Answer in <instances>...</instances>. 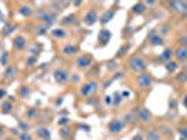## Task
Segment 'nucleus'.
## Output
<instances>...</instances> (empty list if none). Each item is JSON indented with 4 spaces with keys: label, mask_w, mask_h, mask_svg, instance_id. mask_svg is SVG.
Returning a JSON list of instances; mask_svg holds the SVG:
<instances>
[{
    "label": "nucleus",
    "mask_w": 187,
    "mask_h": 140,
    "mask_svg": "<svg viewBox=\"0 0 187 140\" xmlns=\"http://www.w3.org/2000/svg\"><path fill=\"white\" fill-rule=\"evenodd\" d=\"M129 65H130V69L134 73H143L147 69V62L144 60L143 56H138V55L133 56L130 59V62H129Z\"/></svg>",
    "instance_id": "obj_1"
},
{
    "label": "nucleus",
    "mask_w": 187,
    "mask_h": 140,
    "mask_svg": "<svg viewBox=\"0 0 187 140\" xmlns=\"http://www.w3.org/2000/svg\"><path fill=\"white\" fill-rule=\"evenodd\" d=\"M169 10L174 14L186 16L187 14V2H172V3H169Z\"/></svg>",
    "instance_id": "obj_2"
},
{
    "label": "nucleus",
    "mask_w": 187,
    "mask_h": 140,
    "mask_svg": "<svg viewBox=\"0 0 187 140\" xmlns=\"http://www.w3.org/2000/svg\"><path fill=\"white\" fill-rule=\"evenodd\" d=\"M96 90H98V83H96V81H88V83H85V84L81 87L80 94L84 95V97H89V95L95 94Z\"/></svg>",
    "instance_id": "obj_3"
},
{
    "label": "nucleus",
    "mask_w": 187,
    "mask_h": 140,
    "mask_svg": "<svg viewBox=\"0 0 187 140\" xmlns=\"http://www.w3.org/2000/svg\"><path fill=\"white\" fill-rule=\"evenodd\" d=\"M152 81H154L152 76H151V74H148V73H141L140 76H138V79H137L138 86H140L143 90H147V88H149L151 86H152Z\"/></svg>",
    "instance_id": "obj_4"
},
{
    "label": "nucleus",
    "mask_w": 187,
    "mask_h": 140,
    "mask_svg": "<svg viewBox=\"0 0 187 140\" xmlns=\"http://www.w3.org/2000/svg\"><path fill=\"white\" fill-rule=\"evenodd\" d=\"M55 80L59 84L64 86L66 83L70 80V76H68V73L64 69H57V70H55Z\"/></svg>",
    "instance_id": "obj_5"
},
{
    "label": "nucleus",
    "mask_w": 187,
    "mask_h": 140,
    "mask_svg": "<svg viewBox=\"0 0 187 140\" xmlns=\"http://www.w3.org/2000/svg\"><path fill=\"white\" fill-rule=\"evenodd\" d=\"M75 63H77L78 69H88V67L92 65V59H91V56H88V55H83L77 59Z\"/></svg>",
    "instance_id": "obj_6"
},
{
    "label": "nucleus",
    "mask_w": 187,
    "mask_h": 140,
    "mask_svg": "<svg viewBox=\"0 0 187 140\" xmlns=\"http://www.w3.org/2000/svg\"><path fill=\"white\" fill-rule=\"evenodd\" d=\"M174 58L179 62H187V46H179L174 50Z\"/></svg>",
    "instance_id": "obj_7"
},
{
    "label": "nucleus",
    "mask_w": 187,
    "mask_h": 140,
    "mask_svg": "<svg viewBox=\"0 0 187 140\" xmlns=\"http://www.w3.org/2000/svg\"><path fill=\"white\" fill-rule=\"evenodd\" d=\"M123 127H124V123L120 119H113L109 123V130L112 133H120L123 130Z\"/></svg>",
    "instance_id": "obj_8"
},
{
    "label": "nucleus",
    "mask_w": 187,
    "mask_h": 140,
    "mask_svg": "<svg viewBox=\"0 0 187 140\" xmlns=\"http://www.w3.org/2000/svg\"><path fill=\"white\" fill-rule=\"evenodd\" d=\"M137 118L140 119L141 122H149L151 119H152V114L149 112V109H147V108H141V109H138V112H137Z\"/></svg>",
    "instance_id": "obj_9"
},
{
    "label": "nucleus",
    "mask_w": 187,
    "mask_h": 140,
    "mask_svg": "<svg viewBox=\"0 0 187 140\" xmlns=\"http://www.w3.org/2000/svg\"><path fill=\"white\" fill-rule=\"evenodd\" d=\"M149 42L152 44L154 46H159V45H162L164 44V38L161 37V34H158L156 31H152L151 32V35H149Z\"/></svg>",
    "instance_id": "obj_10"
},
{
    "label": "nucleus",
    "mask_w": 187,
    "mask_h": 140,
    "mask_svg": "<svg viewBox=\"0 0 187 140\" xmlns=\"http://www.w3.org/2000/svg\"><path fill=\"white\" fill-rule=\"evenodd\" d=\"M96 20H98V14H96V11H94V10L88 11V14L84 17V23H85L87 25H92Z\"/></svg>",
    "instance_id": "obj_11"
},
{
    "label": "nucleus",
    "mask_w": 187,
    "mask_h": 140,
    "mask_svg": "<svg viewBox=\"0 0 187 140\" xmlns=\"http://www.w3.org/2000/svg\"><path fill=\"white\" fill-rule=\"evenodd\" d=\"M39 18H41L42 21H45L46 24H53L56 21V17L53 16V14H50L49 11H45V13L39 14Z\"/></svg>",
    "instance_id": "obj_12"
},
{
    "label": "nucleus",
    "mask_w": 187,
    "mask_h": 140,
    "mask_svg": "<svg viewBox=\"0 0 187 140\" xmlns=\"http://www.w3.org/2000/svg\"><path fill=\"white\" fill-rule=\"evenodd\" d=\"M110 39V32L108 29H101L99 32V42L101 44H108Z\"/></svg>",
    "instance_id": "obj_13"
},
{
    "label": "nucleus",
    "mask_w": 187,
    "mask_h": 140,
    "mask_svg": "<svg viewBox=\"0 0 187 140\" xmlns=\"http://www.w3.org/2000/svg\"><path fill=\"white\" fill-rule=\"evenodd\" d=\"M147 140H161V133L155 129H149L147 132Z\"/></svg>",
    "instance_id": "obj_14"
},
{
    "label": "nucleus",
    "mask_w": 187,
    "mask_h": 140,
    "mask_svg": "<svg viewBox=\"0 0 187 140\" xmlns=\"http://www.w3.org/2000/svg\"><path fill=\"white\" fill-rule=\"evenodd\" d=\"M27 45V41L24 37H16V39H14V48H17V49H23L24 46Z\"/></svg>",
    "instance_id": "obj_15"
},
{
    "label": "nucleus",
    "mask_w": 187,
    "mask_h": 140,
    "mask_svg": "<svg viewBox=\"0 0 187 140\" xmlns=\"http://www.w3.org/2000/svg\"><path fill=\"white\" fill-rule=\"evenodd\" d=\"M63 53L67 55V56L74 55V53H77V46L75 45H66L64 48H63Z\"/></svg>",
    "instance_id": "obj_16"
},
{
    "label": "nucleus",
    "mask_w": 187,
    "mask_h": 140,
    "mask_svg": "<svg viewBox=\"0 0 187 140\" xmlns=\"http://www.w3.org/2000/svg\"><path fill=\"white\" fill-rule=\"evenodd\" d=\"M50 34H52V37H55L56 39H60V38H64L66 37V31L63 28L53 29V31H50Z\"/></svg>",
    "instance_id": "obj_17"
},
{
    "label": "nucleus",
    "mask_w": 187,
    "mask_h": 140,
    "mask_svg": "<svg viewBox=\"0 0 187 140\" xmlns=\"http://www.w3.org/2000/svg\"><path fill=\"white\" fill-rule=\"evenodd\" d=\"M113 16H114V11L113 10H109V11H106V13L102 16V18H101V23L102 24H106V23H109L110 20L113 18Z\"/></svg>",
    "instance_id": "obj_18"
},
{
    "label": "nucleus",
    "mask_w": 187,
    "mask_h": 140,
    "mask_svg": "<svg viewBox=\"0 0 187 140\" xmlns=\"http://www.w3.org/2000/svg\"><path fill=\"white\" fill-rule=\"evenodd\" d=\"M145 10L147 8H145L144 3H137V4H134V7H133V11H134L135 14H143Z\"/></svg>",
    "instance_id": "obj_19"
},
{
    "label": "nucleus",
    "mask_w": 187,
    "mask_h": 140,
    "mask_svg": "<svg viewBox=\"0 0 187 140\" xmlns=\"http://www.w3.org/2000/svg\"><path fill=\"white\" fill-rule=\"evenodd\" d=\"M165 67H166V70L169 73H174V71L177 70V67H179V65H177L176 62H168V63L165 65Z\"/></svg>",
    "instance_id": "obj_20"
},
{
    "label": "nucleus",
    "mask_w": 187,
    "mask_h": 140,
    "mask_svg": "<svg viewBox=\"0 0 187 140\" xmlns=\"http://www.w3.org/2000/svg\"><path fill=\"white\" fill-rule=\"evenodd\" d=\"M170 58H172V49H165L164 53L161 55V60L168 63V62H170Z\"/></svg>",
    "instance_id": "obj_21"
},
{
    "label": "nucleus",
    "mask_w": 187,
    "mask_h": 140,
    "mask_svg": "<svg viewBox=\"0 0 187 140\" xmlns=\"http://www.w3.org/2000/svg\"><path fill=\"white\" fill-rule=\"evenodd\" d=\"M38 136L42 139H49L50 137V132L48 129H45V127H42V129H38Z\"/></svg>",
    "instance_id": "obj_22"
},
{
    "label": "nucleus",
    "mask_w": 187,
    "mask_h": 140,
    "mask_svg": "<svg viewBox=\"0 0 187 140\" xmlns=\"http://www.w3.org/2000/svg\"><path fill=\"white\" fill-rule=\"evenodd\" d=\"M13 76H16V69H14V67H7V69L4 70V77H8V79H10V77H13Z\"/></svg>",
    "instance_id": "obj_23"
},
{
    "label": "nucleus",
    "mask_w": 187,
    "mask_h": 140,
    "mask_svg": "<svg viewBox=\"0 0 187 140\" xmlns=\"http://www.w3.org/2000/svg\"><path fill=\"white\" fill-rule=\"evenodd\" d=\"M129 49H130V45H129V44H124V45H123V46L119 49V52H117V56H123Z\"/></svg>",
    "instance_id": "obj_24"
},
{
    "label": "nucleus",
    "mask_w": 187,
    "mask_h": 140,
    "mask_svg": "<svg viewBox=\"0 0 187 140\" xmlns=\"http://www.w3.org/2000/svg\"><path fill=\"white\" fill-rule=\"evenodd\" d=\"M177 81L179 83H186L187 81V71L179 73V76H177Z\"/></svg>",
    "instance_id": "obj_25"
},
{
    "label": "nucleus",
    "mask_w": 187,
    "mask_h": 140,
    "mask_svg": "<svg viewBox=\"0 0 187 140\" xmlns=\"http://www.w3.org/2000/svg\"><path fill=\"white\" fill-rule=\"evenodd\" d=\"M135 118H137V115L129 114V115H126V122H130V123H133V122L135 121Z\"/></svg>",
    "instance_id": "obj_26"
},
{
    "label": "nucleus",
    "mask_w": 187,
    "mask_h": 140,
    "mask_svg": "<svg viewBox=\"0 0 187 140\" xmlns=\"http://www.w3.org/2000/svg\"><path fill=\"white\" fill-rule=\"evenodd\" d=\"M23 10H21V13L24 14V16H29L31 14V7L29 6H27V7H21Z\"/></svg>",
    "instance_id": "obj_27"
},
{
    "label": "nucleus",
    "mask_w": 187,
    "mask_h": 140,
    "mask_svg": "<svg viewBox=\"0 0 187 140\" xmlns=\"http://www.w3.org/2000/svg\"><path fill=\"white\" fill-rule=\"evenodd\" d=\"M2 108H3V111H6V112H10V109H11V104L6 101V102L2 105Z\"/></svg>",
    "instance_id": "obj_28"
},
{
    "label": "nucleus",
    "mask_w": 187,
    "mask_h": 140,
    "mask_svg": "<svg viewBox=\"0 0 187 140\" xmlns=\"http://www.w3.org/2000/svg\"><path fill=\"white\" fill-rule=\"evenodd\" d=\"M179 44H180V46H187V37L186 35L179 38Z\"/></svg>",
    "instance_id": "obj_29"
},
{
    "label": "nucleus",
    "mask_w": 187,
    "mask_h": 140,
    "mask_svg": "<svg viewBox=\"0 0 187 140\" xmlns=\"http://www.w3.org/2000/svg\"><path fill=\"white\" fill-rule=\"evenodd\" d=\"M180 135H182V137L187 139V126H184V127H180Z\"/></svg>",
    "instance_id": "obj_30"
},
{
    "label": "nucleus",
    "mask_w": 187,
    "mask_h": 140,
    "mask_svg": "<svg viewBox=\"0 0 187 140\" xmlns=\"http://www.w3.org/2000/svg\"><path fill=\"white\" fill-rule=\"evenodd\" d=\"M120 101H122V97H120L119 94H114V100H113L114 105H119V104H120Z\"/></svg>",
    "instance_id": "obj_31"
},
{
    "label": "nucleus",
    "mask_w": 187,
    "mask_h": 140,
    "mask_svg": "<svg viewBox=\"0 0 187 140\" xmlns=\"http://www.w3.org/2000/svg\"><path fill=\"white\" fill-rule=\"evenodd\" d=\"M20 140H31V135H28V133H23V135L20 136Z\"/></svg>",
    "instance_id": "obj_32"
},
{
    "label": "nucleus",
    "mask_w": 187,
    "mask_h": 140,
    "mask_svg": "<svg viewBox=\"0 0 187 140\" xmlns=\"http://www.w3.org/2000/svg\"><path fill=\"white\" fill-rule=\"evenodd\" d=\"M2 65L4 66V65H7V53L4 52V55L2 56Z\"/></svg>",
    "instance_id": "obj_33"
},
{
    "label": "nucleus",
    "mask_w": 187,
    "mask_h": 140,
    "mask_svg": "<svg viewBox=\"0 0 187 140\" xmlns=\"http://www.w3.org/2000/svg\"><path fill=\"white\" fill-rule=\"evenodd\" d=\"M67 123H68V119L67 118H62L59 121V125H67Z\"/></svg>",
    "instance_id": "obj_34"
},
{
    "label": "nucleus",
    "mask_w": 187,
    "mask_h": 140,
    "mask_svg": "<svg viewBox=\"0 0 187 140\" xmlns=\"http://www.w3.org/2000/svg\"><path fill=\"white\" fill-rule=\"evenodd\" d=\"M130 97V91H123V98H129Z\"/></svg>",
    "instance_id": "obj_35"
},
{
    "label": "nucleus",
    "mask_w": 187,
    "mask_h": 140,
    "mask_svg": "<svg viewBox=\"0 0 187 140\" xmlns=\"http://www.w3.org/2000/svg\"><path fill=\"white\" fill-rule=\"evenodd\" d=\"M133 140H144V139H143V136L141 135H135L134 137H133Z\"/></svg>",
    "instance_id": "obj_36"
},
{
    "label": "nucleus",
    "mask_w": 187,
    "mask_h": 140,
    "mask_svg": "<svg viewBox=\"0 0 187 140\" xmlns=\"http://www.w3.org/2000/svg\"><path fill=\"white\" fill-rule=\"evenodd\" d=\"M68 130L67 129H64V130H63V133H62V135H63V137H67V136H68Z\"/></svg>",
    "instance_id": "obj_37"
},
{
    "label": "nucleus",
    "mask_w": 187,
    "mask_h": 140,
    "mask_svg": "<svg viewBox=\"0 0 187 140\" xmlns=\"http://www.w3.org/2000/svg\"><path fill=\"white\" fill-rule=\"evenodd\" d=\"M4 95H6V91L0 88V98H3V97H4Z\"/></svg>",
    "instance_id": "obj_38"
},
{
    "label": "nucleus",
    "mask_w": 187,
    "mask_h": 140,
    "mask_svg": "<svg viewBox=\"0 0 187 140\" xmlns=\"http://www.w3.org/2000/svg\"><path fill=\"white\" fill-rule=\"evenodd\" d=\"M183 104H184V105L187 106V95H186V97H184V98H183Z\"/></svg>",
    "instance_id": "obj_39"
},
{
    "label": "nucleus",
    "mask_w": 187,
    "mask_h": 140,
    "mask_svg": "<svg viewBox=\"0 0 187 140\" xmlns=\"http://www.w3.org/2000/svg\"><path fill=\"white\" fill-rule=\"evenodd\" d=\"M3 135H4V133H3V130H2V129H0V137H2V136H3Z\"/></svg>",
    "instance_id": "obj_40"
},
{
    "label": "nucleus",
    "mask_w": 187,
    "mask_h": 140,
    "mask_svg": "<svg viewBox=\"0 0 187 140\" xmlns=\"http://www.w3.org/2000/svg\"><path fill=\"white\" fill-rule=\"evenodd\" d=\"M184 63H186V65H184V69L187 70V62H184Z\"/></svg>",
    "instance_id": "obj_41"
},
{
    "label": "nucleus",
    "mask_w": 187,
    "mask_h": 140,
    "mask_svg": "<svg viewBox=\"0 0 187 140\" xmlns=\"http://www.w3.org/2000/svg\"><path fill=\"white\" fill-rule=\"evenodd\" d=\"M6 140H13V139H6Z\"/></svg>",
    "instance_id": "obj_42"
},
{
    "label": "nucleus",
    "mask_w": 187,
    "mask_h": 140,
    "mask_svg": "<svg viewBox=\"0 0 187 140\" xmlns=\"http://www.w3.org/2000/svg\"><path fill=\"white\" fill-rule=\"evenodd\" d=\"M182 140H183V139H182Z\"/></svg>",
    "instance_id": "obj_43"
}]
</instances>
